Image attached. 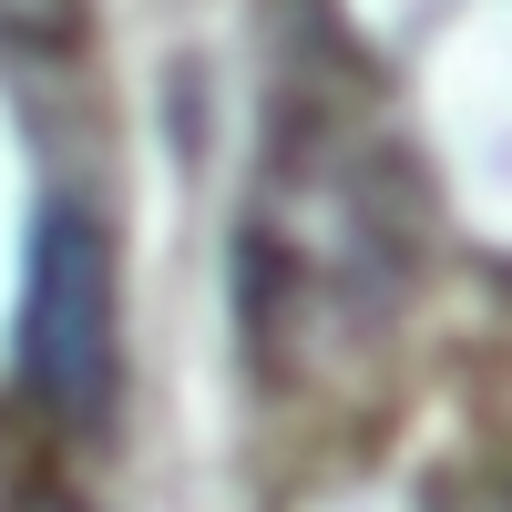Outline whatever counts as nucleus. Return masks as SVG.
<instances>
[{
	"label": "nucleus",
	"instance_id": "nucleus-1",
	"mask_svg": "<svg viewBox=\"0 0 512 512\" xmlns=\"http://www.w3.org/2000/svg\"><path fill=\"white\" fill-rule=\"evenodd\" d=\"M410 164L359 93H277V134L246 195V349L256 369H349L390 338L410 297Z\"/></svg>",
	"mask_w": 512,
	"mask_h": 512
},
{
	"label": "nucleus",
	"instance_id": "nucleus-2",
	"mask_svg": "<svg viewBox=\"0 0 512 512\" xmlns=\"http://www.w3.org/2000/svg\"><path fill=\"white\" fill-rule=\"evenodd\" d=\"M21 379L31 400L93 431L113 410L123 379V338H113V236L82 195H41L31 246H21Z\"/></svg>",
	"mask_w": 512,
	"mask_h": 512
},
{
	"label": "nucleus",
	"instance_id": "nucleus-3",
	"mask_svg": "<svg viewBox=\"0 0 512 512\" xmlns=\"http://www.w3.org/2000/svg\"><path fill=\"white\" fill-rule=\"evenodd\" d=\"M82 0H0V52H72Z\"/></svg>",
	"mask_w": 512,
	"mask_h": 512
},
{
	"label": "nucleus",
	"instance_id": "nucleus-4",
	"mask_svg": "<svg viewBox=\"0 0 512 512\" xmlns=\"http://www.w3.org/2000/svg\"><path fill=\"white\" fill-rule=\"evenodd\" d=\"M11 512H82V502H72V492H62V482H31V492H21V502H11Z\"/></svg>",
	"mask_w": 512,
	"mask_h": 512
}]
</instances>
